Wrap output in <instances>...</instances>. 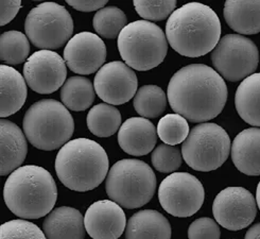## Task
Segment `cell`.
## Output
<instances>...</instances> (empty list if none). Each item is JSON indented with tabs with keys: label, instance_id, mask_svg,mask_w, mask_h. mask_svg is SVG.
<instances>
[{
	"label": "cell",
	"instance_id": "6",
	"mask_svg": "<svg viewBox=\"0 0 260 239\" xmlns=\"http://www.w3.org/2000/svg\"><path fill=\"white\" fill-rule=\"evenodd\" d=\"M106 194L121 207L133 210L146 205L156 190V176L151 167L139 160L115 163L105 180Z\"/></svg>",
	"mask_w": 260,
	"mask_h": 239
},
{
	"label": "cell",
	"instance_id": "18",
	"mask_svg": "<svg viewBox=\"0 0 260 239\" xmlns=\"http://www.w3.org/2000/svg\"><path fill=\"white\" fill-rule=\"evenodd\" d=\"M28 145L26 135L17 125L0 121V174H11L26 160Z\"/></svg>",
	"mask_w": 260,
	"mask_h": 239
},
{
	"label": "cell",
	"instance_id": "3",
	"mask_svg": "<svg viewBox=\"0 0 260 239\" xmlns=\"http://www.w3.org/2000/svg\"><path fill=\"white\" fill-rule=\"evenodd\" d=\"M4 199L8 208L21 219L47 216L57 200V187L49 171L27 165L12 172L6 181Z\"/></svg>",
	"mask_w": 260,
	"mask_h": 239
},
{
	"label": "cell",
	"instance_id": "11",
	"mask_svg": "<svg viewBox=\"0 0 260 239\" xmlns=\"http://www.w3.org/2000/svg\"><path fill=\"white\" fill-rule=\"evenodd\" d=\"M205 199L203 184L188 172H174L164 178L158 188L161 207L175 217H190L202 207Z\"/></svg>",
	"mask_w": 260,
	"mask_h": 239
},
{
	"label": "cell",
	"instance_id": "31",
	"mask_svg": "<svg viewBox=\"0 0 260 239\" xmlns=\"http://www.w3.org/2000/svg\"><path fill=\"white\" fill-rule=\"evenodd\" d=\"M151 162L157 171L171 173L181 167L183 155L177 147L161 143L152 152Z\"/></svg>",
	"mask_w": 260,
	"mask_h": 239
},
{
	"label": "cell",
	"instance_id": "21",
	"mask_svg": "<svg viewBox=\"0 0 260 239\" xmlns=\"http://www.w3.org/2000/svg\"><path fill=\"white\" fill-rule=\"evenodd\" d=\"M0 116L17 113L27 99V82L20 73L8 65L0 66Z\"/></svg>",
	"mask_w": 260,
	"mask_h": 239
},
{
	"label": "cell",
	"instance_id": "26",
	"mask_svg": "<svg viewBox=\"0 0 260 239\" xmlns=\"http://www.w3.org/2000/svg\"><path fill=\"white\" fill-rule=\"evenodd\" d=\"M90 132L98 137H110L121 127V115L114 105L99 103L91 107L86 118Z\"/></svg>",
	"mask_w": 260,
	"mask_h": 239
},
{
	"label": "cell",
	"instance_id": "23",
	"mask_svg": "<svg viewBox=\"0 0 260 239\" xmlns=\"http://www.w3.org/2000/svg\"><path fill=\"white\" fill-rule=\"evenodd\" d=\"M223 15L228 25L243 35L260 32V2H234L224 4Z\"/></svg>",
	"mask_w": 260,
	"mask_h": 239
},
{
	"label": "cell",
	"instance_id": "12",
	"mask_svg": "<svg viewBox=\"0 0 260 239\" xmlns=\"http://www.w3.org/2000/svg\"><path fill=\"white\" fill-rule=\"evenodd\" d=\"M215 219L230 231H240L252 224L257 214V202L243 187H228L218 194L212 204Z\"/></svg>",
	"mask_w": 260,
	"mask_h": 239
},
{
	"label": "cell",
	"instance_id": "33",
	"mask_svg": "<svg viewBox=\"0 0 260 239\" xmlns=\"http://www.w3.org/2000/svg\"><path fill=\"white\" fill-rule=\"evenodd\" d=\"M134 8L141 18L148 21H158L170 17L176 10V2H147V0H135Z\"/></svg>",
	"mask_w": 260,
	"mask_h": 239
},
{
	"label": "cell",
	"instance_id": "36",
	"mask_svg": "<svg viewBox=\"0 0 260 239\" xmlns=\"http://www.w3.org/2000/svg\"><path fill=\"white\" fill-rule=\"evenodd\" d=\"M67 5L78 11L91 12L103 9L108 5V2L106 0H92V2H87V0H67Z\"/></svg>",
	"mask_w": 260,
	"mask_h": 239
},
{
	"label": "cell",
	"instance_id": "25",
	"mask_svg": "<svg viewBox=\"0 0 260 239\" xmlns=\"http://www.w3.org/2000/svg\"><path fill=\"white\" fill-rule=\"evenodd\" d=\"M96 91L90 80L76 76L66 80L61 87V99L68 110L82 112L87 110L94 101Z\"/></svg>",
	"mask_w": 260,
	"mask_h": 239
},
{
	"label": "cell",
	"instance_id": "15",
	"mask_svg": "<svg viewBox=\"0 0 260 239\" xmlns=\"http://www.w3.org/2000/svg\"><path fill=\"white\" fill-rule=\"evenodd\" d=\"M106 58V47L99 35L81 32L70 39L64 49V59L70 70L80 75L98 71Z\"/></svg>",
	"mask_w": 260,
	"mask_h": 239
},
{
	"label": "cell",
	"instance_id": "38",
	"mask_svg": "<svg viewBox=\"0 0 260 239\" xmlns=\"http://www.w3.org/2000/svg\"><path fill=\"white\" fill-rule=\"evenodd\" d=\"M256 202H257V205L260 210V182L258 183V186L256 189Z\"/></svg>",
	"mask_w": 260,
	"mask_h": 239
},
{
	"label": "cell",
	"instance_id": "32",
	"mask_svg": "<svg viewBox=\"0 0 260 239\" xmlns=\"http://www.w3.org/2000/svg\"><path fill=\"white\" fill-rule=\"evenodd\" d=\"M0 239H47L37 224L23 219L5 222L0 226Z\"/></svg>",
	"mask_w": 260,
	"mask_h": 239
},
{
	"label": "cell",
	"instance_id": "20",
	"mask_svg": "<svg viewBox=\"0 0 260 239\" xmlns=\"http://www.w3.org/2000/svg\"><path fill=\"white\" fill-rule=\"evenodd\" d=\"M232 160L240 172L246 175H260V129H245L235 137Z\"/></svg>",
	"mask_w": 260,
	"mask_h": 239
},
{
	"label": "cell",
	"instance_id": "29",
	"mask_svg": "<svg viewBox=\"0 0 260 239\" xmlns=\"http://www.w3.org/2000/svg\"><path fill=\"white\" fill-rule=\"evenodd\" d=\"M92 26L99 37L116 39L127 26V18L119 8L105 7L96 12L92 19Z\"/></svg>",
	"mask_w": 260,
	"mask_h": 239
},
{
	"label": "cell",
	"instance_id": "35",
	"mask_svg": "<svg viewBox=\"0 0 260 239\" xmlns=\"http://www.w3.org/2000/svg\"><path fill=\"white\" fill-rule=\"evenodd\" d=\"M20 8V0H15V2H6V0H3V2H0V13H2V15H0V25L5 26L13 20Z\"/></svg>",
	"mask_w": 260,
	"mask_h": 239
},
{
	"label": "cell",
	"instance_id": "22",
	"mask_svg": "<svg viewBox=\"0 0 260 239\" xmlns=\"http://www.w3.org/2000/svg\"><path fill=\"white\" fill-rule=\"evenodd\" d=\"M125 239H171V225L157 211H140L128 219Z\"/></svg>",
	"mask_w": 260,
	"mask_h": 239
},
{
	"label": "cell",
	"instance_id": "4",
	"mask_svg": "<svg viewBox=\"0 0 260 239\" xmlns=\"http://www.w3.org/2000/svg\"><path fill=\"white\" fill-rule=\"evenodd\" d=\"M109 157L97 141L88 138L69 140L55 159L58 180L75 191L97 188L109 174Z\"/></svg>",
	"mask_w": 260,
	"mask_h": 239
},
{
	"label": "cell",
	"instance_id": "37",
	"mask_svg": "<svg viewBox=\"0 0 260 239\" xmlns=\"http://www.w3.org/2000/svg\"><path fill=\"white\" fill-rule=\"evenodd\" d=\"M244 239H260V222L252 225L247 230Z\"/></svg>",
	"mask_w": 260,
	"mask_h": 239
},
{
	"label": "cell",
	"instance_id": "28",
	"mask_svg": "<svg viewBox=\"0 0 260 239\" xmlns=\"http://www.w3.org/2000/svg\"><path fill=\"white\" fill-rule=\"evenodd\" d=\"M30 43L19 31H8L0 37V59L4 65H17L29 57Z\"/></svg>",
	"mask_w": 260,
	"mask_h": 239
},
{
	"label": "cell",
	"instance_id": "1",
	"mask_svg": "<svg viewBox=\"0 0 260 239\" xmlns=\"http://www.w3.org/2000/svg\"><path fill=\"white\" fill-rule=\"evenodd\" d=\"M228 94L225 81L215 69L204 64H190L172 76L167 97L176 114L192 123H204L223 111Z\"/></svg>",
	"mask_w": 260,
	"mask_h": 239
},
{
	"label": "cell",
	"instance_id": "34",
	"mask_svg": "<svg viewBox=\"0 0 260 239\" xmlns=\"http://www.w3.org/2000/svg\"><path fill=\"white\" fill-rule=\"evenodd\" d=\"M221 231L217 221L203 217L194 220L188 229L189 239H220Z\"/></svg>",
	"mask_w": 260,
	"mask_h": 239
},
{
	"label": "cell",
	"instance_id": "7",
	"mask_svg": "<svg viewBox=\"0 0 260 239\" xmlns=\"http://www.w3.org/2000/svg\"><path fill=\"white\" fill-rule=\"evenodd\" d=\"M118 50L128 67L147 71L164 62L168 53V41L155 23L136 20L127 23L119 34Z\"/></svg>",
	"mask_w": 260,
	"mask_h": 239
},
{
	"label": "cell",
	"instance_id": "27",
	"mask_svg": "<svg viewBox=\"0 0 260 239\" xmlns=\"http://www.w3.org/2000/svg\"><path fill=\"white\" fill-rule=\"evenodd\" d=\"M134 109L144 118H156L167 106V95L157 85L141 86L134 96Z\"/></svg>",
	"mask_w": 260,
	"mask_h": 239
},
{
	"label": "cell",
	"instance_id": "14",
	"mask_svg": "<svg viewBox=\"0 0 260 239\" xmlns=\"http://www.w3.org/2000/svg\"><path fill=\"white\" fill-rule=\"evenodd\" d=\"M93 86L99 98L111 105L128 102L137 93L138 80L134 70L125 63L115 61L104 64L96 74Z\"/></svg>",
	"mask_w": 260,
	"mask_h": 239
},
{
	"label": "cell",
	"instance_id": "19",
	"mask_svg": "<svg viewBox=\"0 0 260 239\" xmlns=\"http://www.w3.org/2000/svg\"><path fill=\"white\" fill-rule=\"evenodd\" d=\"M43 232L47 239H84V218L74 207H57L46 216Z\"/></svg>",
	"mask_w": 260,
	"mask_h": 239
},
{
	"label": "cell",
	"instance_id": "5",
	"mask_svg": "<svg viewBox=\"0 0 260 239\" xmlns=\"http://www.w3.org/2000/svg\"><path fill=\"white\" fill-rule=\"evenodd\" d=\"M23 133L31 145L44 151L62 148L75 132V122L67 107L53 99L33 103L23 117Z\"/></svg>",
	"mask_w": 260,
	"mask_h": 239
},
{
	"label": "cell",
	"instance_id": "16",
	"mask_svg": "<svg viewBox=\"0 0 260 239\" xmlns=\"http://www.w3.org/2000/svg\"><path fill=\"white\" fill-rule=\"evenodd\" d=\"M122 207L112 200L92 203L84 216L86 232L92 239H118L126 228Z\"/></svg>",
	"mask_w": 260,
	"mask_h": 239
},
{
	"label": "cell",
	"instance_id": "13",
	"mask_svg": "<svg viewBox=\"0 0 260 239\" xmlns=\"http://www.w3.org/2000/svg\"><path fill=\"white\" fill-rule=\"evenodd\" d=\"M65 59L52 50H40L29 56L23 66V78L28 86L42 95L52 94L66 82Z\"/></svg>",
	"mask_w": 260,
	"mask_h": 239
},
{
	"label": "cell",
	"instance_id": "2",
	"mask_svg": "<svg viewBox=\"0 0 260 239\" xmlns=\"http://www.w3.org/2000/svg\"><path fill=\"white\" fill-rule=\"evenodd\" d=\"M221 37V21L210 7L190 3L176 9L166 23L168 44L177 53L199 57L212 51Z\"/></svg>",
	"mask_w": 260,
	"mask_h": 239
},
{
	"label": "cell",
	"instance_id": "24",
	"mask_svg": "<svg viewBox=\"0 0 260 239\" xmlns=\"http://www.w3.org/2000/svg\"><path fill=\"white\" fill-rule=\"evenodd\" d=\"M235 106L246 124L260 127V73L240 83L235 95Z\"/></svg>",
	"mask_w": 260,
	"mask_h": 239
},
{
	"label": "cell",
	"instance_id": "30",
	"mask_svg": "<svg viewBox=\"0 0 260 239\" xmlns=\"http://www.w3.org/2000/svg\"><path fill=\"white\" fill-rule=\"evenodd\" d=\"M156 130L158 137L169 146L184 142L190 133L187 119L176 113L167 114L160 118Z\"/></svg>",
	"mask_w": 260,
	"mask_h": 239
},
{
	"label": "cell",
	"instance_id": "10",
	"mask_svg": "<svg viewBox=\"0 0 260 239\" xmlns=\"http://www.w3.org/2000/svg\"><path fill=\"white\" fill-rule=\"evenodd\" d=\"M211 62L223 79L231 82L243 81L258 67V48L243 35H224L211 52Z\"/></svg>",
	"mask_w": 260,
	"mask_h": 239
},
{
	"label": "cell",
	"instance_id": "17",
	"mask_svg": "<svg viewBox=\"0 0 260 239\" xmlns=\"http://www.w3.org/2000/svg\"><path fill=\"white\" fill-rule=\"evenodd\" d=\"M157 130L149 119L132 117L125 121L118 132V143L127 154L143 157L154 149Z\"/></svg>",
	"mask_w": 260,
	"mask_h": 239
},
{
	"label": "cell",
	"instance_id": "8",
	"mask_svg": "<svg viewBox=\"0 0 260 239\" xmlns=\"http://www.w3.org/2000/svg\"><path fill=\"white\" fill-rule=\"evenodd\" d=\"M232 149L226 131L217 124L196 126L182 146V155L192 169L209 172L218 169L229 159Z\"/></svg>",
	"mask_w": 260,
	"mask_h": 239
},
{
	"label": "cell",
	"instance_id": "9",
	"mask_svg": "<svg viewBox=\"0 0 260 239\" xmlns=\"http://www.w3.org/2000/svg\"><path fill=\"white\" fill-rule=\"evenodd\" d=\"M74 20L65 7L43 3L33 8L25 21L29 41L41 50L58 49L72 39Z\"/></svg>",
	"mask_w": 260,
	"mask_h": 239
}]
</instances>
